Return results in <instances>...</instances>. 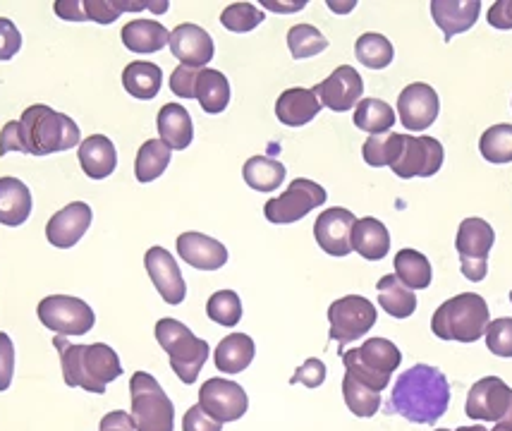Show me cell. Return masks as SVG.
<instances>
[{"instance_id":"obj_1","label":"cell","mask_w":512,"mask_h":431,"mask_svg":"<svg viewBox=\"0 0 512 431\" xmlns=\"http://www.w3.org/2000/svg\"><path fill=\"white\" fill-rule=\"evenodd\" d=\"M82 132L70 115L53 111L46 103H36L22 113L20 120H10L0 132V156L20 151L29 156H51L60 151L79 149Z\"/></svg>"},{"instance_id":"obj_2","label":"cell","mask_w":512,"mask_h":431,"mask_svg":"<svg viewBox=\"0 0 512 431\" xmlns=\"http://www.w3.org/2000/svg\"><path fill=\"white\" fill-rule=\"evenodd\" d=\"M450 384L446 374L431 364H414L395 379L388 412L412 424H436L448 412Z\"/></svg>"},{"instance_id":"obj_3","label":"cell","mask_w":512,"mask_h":431,"mask_svg":"<svg viewBox=\"0 0 512 431\" xmlns=\"http://www.w3.org/2000/svg\"><path fill=\"white\" fill-rule=\"evenodd\" d=\"M53 345L60 355L63 379L70 388H84V391L101 396L111 381L123 376V364L111 345H79L70 343L65 336L53 338Z\"/></svg>"},{"instance_id":"obj_4","label":"cell","mask_w":512,"mask_h":431,"mask_svg":"<svg viewBox=\"0 0 512 431\" xmlns=\"http://www.w3.org/2000/svg\"><path fill=\"white\" fill-rule=\"evenodd\" d=\"M491 314L486 300L477 293H460L443 302L431 317V331L441 341L477 343L486 333Z\"/></svg>"},{"instance_id":"obj_5","label":"cell","mask_w":512,"mask_h":431,"mask_svg":"<svg viewBox=\"0 0 512 431\" xmlns=\"http://www.w3.org/2000/svg\"><path fill=\"white\" fill-rule=\"evenodd\" d=\"M156 341L168 352L170 367L182 384H194L211 355L209 343L194 336L182 321L168 317L156 321Z\"/></svg>"},{"instance_id":"obj_6","label":"cell","mask_w":512,"mask_h":431,"mask_svg":"<svg viewBox=\"0 0 512 431\" xmlns=\"http://www.w3.org/2000/svg\"><path fill=\"white\" fill-rule=\"evenodd\" d=\"M400 362L402 352L388 338H369L359 348L343 350V364L347 374L357 379L359 384L374 388L379 393L386 391L390 376L395 374Z\"/></svg>"},{"instance_id":"obj_7","label":"cell","mask_w":512,"mask_h":431,"mask_svg":"<svg viewBox=\"0 0 512 431\" xmlns=\"http://www.w3.org/2000/svg\"><path fill=\"white\" fill-rule=\"evenodd\" d=\"M132 420L137 431H173L175 405L149 372H134L130 379Z\"/></svg>"},{"instance_id":"obj_8","label":"cell","mask_w":512,"mask_h":431,"mask_svg":"<svg viewBox=\"0 0 512 431\" xmlns=\"http://www.w3.org/2000/svg\"><path fill=\"white\" fill-rule=\"evenodd\" d=\"M443 144L434 137H412L393 132L388 168L402 180L431 178L443 166Z\"/></svg>"},{"instance_id":"obj_9","label":"cell","mask_w":512,"mask_h":431,"mask_svg":"<svg viewBox=\"0 0 512 431\" xmlns=\"http://www.w3.org/2000/svg\"><path fill=\"white\" fill-rule=\"evenodd\" d=\"M493 242H496V233L484 218H465L460 223L455 250L460 254V269L467 281H484L486 273H489V252Z\"/></svg>"},{"instance_id":"obj_10","label":"cell","mask_w":512,"mask_h":431,"mask_svg":"<svg viewBox=\"0 0 512 431\" xmlns=\"http://www.w3.org/2000/svg\"><path fill=\"white\" fill-rule=\"evenodd\" d=\"M36 317L58 336H87L94 329L96 314L87 302L72 295H48L36 307Z\"/></svg>"},{"instance_id":"obj_11","label":"cell","mask_w":512,"mask_h":431,"mask_svg":"<svg viewBox=\"0 0 512 431\" xmlns=\"http://www.w3.org/2000/svg\"><path fill=\"white\" fill-rule=\"evenodd\" d=\"M465 415L512 431V388L498 376H484L469 388Z\"/></svg>"},{"instance_id":"obj_12","label":"cell","mask_w":512,"mask_h":431,"mask_svg":"<svg viewBox=\"0 0 512 431\" xmlns=\"http://www.w3.org/2000/svg\"><path fill=\"white\" fill-rule=\"evenodd\" d=\"M376 307L362 295H345L328 307L331 321V341L340 345V352L347 343H355L376 326Z\"/></svg>"},{"instance_id":"obj_13","label":"cell","mask_w":512,"mask_h":431,"mask_svg":"<svg viewBox=\"0 0 512 431\" xmlns=\"http://www.w3.org/2000/svg\"><path fill=\"white\" fill-rule=\"evenodd\" d=\"M328 194L319 182L297 178L290 182V187L280 197L268 199L264 206L266 221L276 223V226H288V223L302 221L304 216L312 214L321 204H326Z\"/></svg>"},{"instance_id":"obj_14","label":"cell","mask_w":512,"mask_h":431,"mask_svg":"<svg viewBox=\"0 0 512 431\" xmlns=\"http://www.w3.org/2000/svg\"><path fill=\"white\" fill-rule=\"evenodd\" d=\"M199 405L221 424L237 422L247 415L249 396L235 381L213 376L199 388Z\"/></svg>"},{"instance_id":"obj_15","label":"cell","mask_w":512,"mask_h":431,"mask_svg":"<svg viewBox=\"0 0 512 431\" xmlns=\"http://www.w3.org/2000/svg\"><path fill=\"white\" fill-rule=\"evenodd\" d=\"M438 111H441V101L434 87L424 82H414L410 87H405L398 96V115L400 123L407 130L422 132L426 127L436 123Z\"/></svg>"},{"instance_id":"obj_16","label":"cell","mask_w":512,"mask_h":431,"mask_svg":"<svg viewBox=\"0 0 512 431\" xmlns=\"http://www.w3.org/2000/svg\"><path fill=\"white\" fill-rule=\"evenodd\" d=\"M314 91L319 96L321 106L331 108L335 113H345L362 101L364 80L355 68L340 65L321 84H316Z\"/></svg>"},{"instance_id":"obj_17","label":"cell","mask_w":512,"mask_h":431,"mask_svg":"<svg viewBox=\"0 0 512 431\" xmlns=\"http://www.w3.org/2000/svg\"><path fill=\"white\" fill-rule=\"evenodd\" d=\"M144 266L149 273L151 283L158 290V295L168 302V305H180L187 297V283L182 278L178 261L173 259L166 247H151L144 254Z\"/></svg>"},{"instance_id":"obj_18","label":"cell","mask_w":512,"mask_h":431,"mask_svg":"<svg viewBox=\"0 0 512 431\" xmlns=\"http://www.w3.org/2000/svg\"><path fill=\"white\" fill-rule=\"evenodd\" d=\"M357 218L343 206H333L319 214L314 223V238L331 257H347L352 252V228Z\"/></svg>"},{"instance_id":"obj_19","label":"cell","mask_w":512,"mask_h":431,"mask_svg":"<svg viewBox=\"0 0 512 431\" xmlns=\"http://www.w3.org/2000/svg\"><path fill=\"white\" fill-rule=\"evenodd\" d=\"M91 221H94L91 206L87 202H72L51 216V221L46 223V238L58 250H70L87 235Z\"/></svg>"},{"instance_id":"obj_20","label":"cell","mask_w":512,"mask_h":431,"mask_svg":"<svg viewBox=\"0 0 512 431\" xmlns=\"http://www.w3.org/2000/svg\"><path fill=\"white\" fill-rule=\"evenodd\" d=\"M170 53L187 68H206L213 60V39L199 24L185 22L170 32Z\"/></svg>"},{"instance_id":"obj_21","label":"cell","mask_w":512,"mask_h":431,"mask_svg":"<svg viewBox=\"0 0 512 431\" xmlns=\"http://www.w3.org/2000/svg\"><path fill=\"white\" fill-rule=\"evenodd\" d=\"M178 254L197 271H218L228 264V250L223 242L209 238L204 233H182L178 238Z\"/></svg>"},{"instance_id":"obj_22","label":"cell","mask_w":512,"mask_h":431,"mask_svg":"<svg viewBox=\"0 0 512 431\" xmlns=\"http://www.w3.org/2000/svg\"><path fill=\"white\" fill-rule=\"evenodd\" d=\"M479 12V0H434L431 3V17H434L438 29H443L446 41L472 29L479 20Z\"/></svg>"},{"instance_id":"obj_23","label":"cell","mask_w":512,"mask_h":431,"mask_svg":"<svg viewBox=\"0 0 512 431\" xmlns=\"http://www.w3.org/2000/svg\"><path fill=\"white\" fill-rule=\"evenodd\" d=\"M77 156L84 175L91 180L111 178L115 168H118V151H115V144L106 135H91L84 139L79 144Z\"/></svg>"},{"instance_id":"obj_24","label":"cell","mask_w":512,"mask_h":431,"mask_svg":"<svg viewBox=\"0 0 512 431\" xmlns=\"http://www.w3.org/2000/svg\"><path fill=\"white\" fill-rule=\"evenodd\" d=\"M321 101L314 89L292 87L285 89L276 101V118L288 127L309 125L321 113Z\"/></svg>"},{"instance_id":"obj_25","label":"cell","mask_w":512,"mask_h":431,"mask_svg":"<svg viewBox=\"0 0 512 431\" xmlns=\"http://www.w3.org/2000/svg\"><path fill=\"white\" fill-rule=\"evenodd\" d=\"M158 135L170 151H185L194 139L192 115L180 103H166L156 118Z\"/></svg>"},{"instance_id":"obj_26","label":"cell","mask_w":512,"mask_h":431,"mask_svg":"<svg viewBox=\"0 0 512 431\" xmlns=\"http://www.w3.org/2000/svg\"><path fill=\"white\" fill-rule=\"evenodd\" d=\"M32 192L20 178H0V223L17 228L32 216Z\"/></svg>"},{"instance_id":"obj_27","label":"cell","mask_w":512,"mask_h":431,"mask_svg":"<svg viewBox=\"0 0 512 431\" xmlns=\"http://www.w3.org/2000/svg\"><path fill=\"white\" fill-rule=\"evenodd\" d=\"M352 252L369 261L386 259L390 252V233L383 221L374 216L357 218L355 228H352Z\"/></svg>"},{"instance_id":"obj_28","label":"cell","mask_w":512,"mask_h":431,"mask_svg":"<svg viewBox=\"0 0 512 431\" xmlns=\"http://www.w3.org/2000/svg\"><path fill=\"white\" fill-rule=\"evenodd\" d=\"M254 355L256 345L252 336H247V333H230V336H225L218 343L216 352H213V362H216L218 372L240 374L254 362Z\"/></svg>"},{"instance_id":"obj_29","label":"cell","mask_w":512,"mask_h":431,"mask_svg":"<svg viewBox=\"0 0 512 431\" xmlns=\"http://www.w3.org/2000/svg\"><path fill=\"white\" fill-rule=\"evenodd\" d=\"M120 39H123L127 51L132 53H156L166 48L170 32L154 20H134L125 24Z\"/></svg>"},{"instance_id":"obj_30","label":"cell","mask_w":512,"mask_h":431,"mask_svg":"<svg viewBox=\"0 0 512 431\" xmlns=\"http://www.w3.org/2000/svg\"><path fill=\"white\" fill-rule=\"evenodd\" d=\"M163 84V70L156 63L134 60L123 70V87L130 96L139 101L156 99Z\"/></svg>"},{"instance_id":"obj_31","label":"cell","mask_w":512,"mask_h":431,"mask_svg":"<svg viewBox=\"0 0 512 431\" xmlns=\"http://www.w3.org/2000/svg\"><path fill=\"white\" fill-rule=\"evenodd\" d=\"M379 305L386 314H390L393 319H407L412 317L414 309H417V297H414V290L407 288L405 283L400 281L395 273H388L383 276L379 285Z\"/></svg>"},{"instance_id":"obj_32","label":"cell","mask_w":512,"mask_h":431,"mask_svg":"<svg viewBox=\"0 0 512 431\" xmlns=\"http://www.w3.org/2000/svg\"><path fill=\"white\" fill-rule=\"evenodd\" d=\"M197 101L204 108V113L218 115L228 108L230 103V82L223 72L213 70V68H201L197 75Z\"/></svg>"},{"instance_id":"obj_33","label":"cell","mask_w":512,"mask_h":431,"mask_svg":"<svg viewBox=\"0 0 512 431\" xmlns=\"http://www.w3.org/2000/svg\"><path fill=\"white\" fill-rule=\"evenodd\" d=\"M245 182L256 192H273L283 185L285 166L271 156H252L242 168Z\"/></svg>"},{"instance_id":"obj_34","label":"cell","mask_w":512,"mask_h":431,"mask_svg":"<svg viewBox=\"0 0 512 431\" xmlns=\"http://www.w3.org/2000/svg\"><path fill=\"white\" fill-rule=\"evenodd\" d=\"M395 264V276L410 290H426L434 278L429 259L417 250H400L393 259Z\"/></svg>"},{"instance_id":"obj_35","label":"cell","mask_w":512,"mask_h":431,"mask_svg":"<svg viewBox=\"0 0 512 431\" xmlns=\"http://www.w3.org/2000/svg\"><path fill=\"white\" fill-rule=\"evenodd\" d=\"M170 163V149L161 139H149L137 151V161H134V178L137 182H154L166 173Z\"/></svg>"},{"instance_id":"obj_36","label":"cell","mask_w":512,"mask_h":431,"mask_svg":"<svg viewBox=\"0 0 512 431\" xmlns=\"http://www.w3.org/2000/svg\"><path fill=\"white\" fill-rule=\"evenodd\" d=\"M357 130L369 132L371 135H386L390 127L395 125V111L381 99H362L357 103L355 111Z\"/></svg>"},{"instance_id":"obj_37","label":"cell","mask_w":512,"mask_h":431,"mask_svg":"<svg viewBox=\"0 0 512 431\" xmlns=\"http://www.w3.org/2000/svg\"><path fill=\"white\" fill-rule=\"evenodd\" d=\"M355 56L364 68L369 70H383L393 63L395 58V48L383 34H374L367 32L357 39L355 44Z\"/></svg>"},{"instance_id":"obj_38","label":"cell","mask_w":512,"mask_h":431,"mask_svg":"<svg viewBox=\"0 0 512 431\" xmlns=\"http://www.w3.org/2000/svg\"><path fill=\"white\" fill-rule=\"evenodd\" d=\"M343 398L345 405L355 417H374L381 408V393L374 388L359 384L350 374L343 379Z\"/></svg>"},{"instance_id":"obj_39","label":"cell","mask_w":512,"mask_h":431,"mask_svg":"<svg viewBox=\"0 0 512 431\" xmlns=\"http://www.w3.org/2000/svg\"><path fill=\"white\" fill-rule=\"evenodd\" d=\"M479 151L489 163H512V125H493L479 139Z\"/></svg>"},{"instance_id":"obj_40","label":"cell","mask_w":512,"mask_h":431,"mask_svg":"<svg viewBox=\"0 0 512 431\" xmlns=\"http://www.w3.org/2000/svg\"><path fill=\"white\" fill-rule=\"evenodd\" d=\"M288 48L295 60H307L326 51L328 39L312 24H295L288 32Z\"/></svg>"},{"instance_id":"obj_41","label":"cell","mask_w":512,"mask_h":431,"mask_svg":"<svg viewBox=\"0 0 512 431\" xmlns=\"http://www.w3.org/2000/svg\"><path fill=\"white\" fill-rule=\"evenodd\" d=\"M206 314H209V319L216 321V324L233 329V326L240 324L242 319L240 295H237L235 290H218V293H213L209 297V302H206Z\"/></svg>"},{"instance_id":"obj_42","label":"cell","mask_w":512,"mask_h":431,"mask_svg":"<svg viewBox=\"0 0 512 431\" xmlns=\"http://www.w3.org/2000/svg\"><path fill=\"white\" fill-rule=\"evenodd\" d=\"M264 22V10L252 3H233L221 12V24L228 32L247 34Z\"/></svg>"},{"instance_id":"obj_43","label":"cell","mask_w":512,"mask_h":431,"mask_svg":"<svg viewBox=\"0 0 512 431\" xmlns=\"http://www.w3.org/2000/svg\"><path fill=\"white\" fill-rule=\"evenodd\" d=\"M486 348L498 357H512V319H496L486 326Z\"/></svg>"},{"instance_id":"obj_44","label":"cell","mask_w":512,"mask_h":431,"mask_svg":"<svg viewBox=\"0 0 512 431\" xmlns=\"http://www.w3.org/2000/svg\"><path fill=\"white\" fill-rule=\"evenodd\" d=\"M84 15L91 22L113 24L125 12V0H82Z\"/></svg>"},{"instance_id":"obj_45","label":"cell","mask_w":512,"mask_h":431,"mask_svg":"<svg viewBox=\"0 0 512 431\" xmlns=\"http://www.w3.org/2000/svg\"><path fill=\"white\" fill-rule=\"evenodd\" d=\"M326 364H323L319 357H309L307 362L302 364V367H297V372L292 374L290 384L297 386H307V388H319L323 381H326Z\"/></svg>"},{"instance_id":"obj_46","label":"cell","mask_w":512,"mask_h":431,"mask_svg":"<svg viewBox=\"0 0 512 431\" xmlns=\"http://www.w3.org/2000/svg\"><path fill=\"white\" fill-rule=\"evenodd\" d=\"M22 48V34L15 27V22L8 17H0V63L12 60Z\"/></svg>"},{"instance_id":"obj_47","label":"cell","mask_w":512,"mask_h":431,"mask_svg":"<svg viewBox=\"0 0 512 431\" xmlns=\"http://www.w3.org/2000/svg\"><path fill=\"white\" fill-rule=\"evenodd\" d=\"M197 68H187V65H180V68L173 70L170 75V91L180 99H197L194 89H197Z\"/></svg>"},{"instance_id":"obj_48","label":"cell","mask_w":512,"mask_h":431,"mask_svg":"<svg viewBox=\"0 0 512 431\" xmlns=\"http://www.w3.org/2000/svg\"><path fill=\"white\" fill-rule=\"evenodd\" d=\"M15 376V343L8 333L0 331V393L8 391Z\"/></svg>"},{"instance_id":"obj_49","label":"cell","mask_w":512,"mask_h":431,"mask_svg":"<svg viewBox=\"0 0 512 431\" xmlns=\"http://www.w3.org/2000/svg\"><path fill=\"white\" fill-rule=\"evenodd\" d=\"M223 424L206 412L201 405H192L190 410L185 412V420H182V431H221Z\"/></svg>"},{"instance_id":"obj_50","label":"cell","mask_w":512,"mask_h":431,"mask_svg":"<svg viewBox=\"0 0 512 431\" xmlns=\"http://www.w3.org/2000/svg\"><path fill=\"white\" fill-rule=\"evenodd\" d=\"M486 20L493 29H501V32H510L512 29V0H498L491 5Z\"/></svg>"},{"instance_id":"obj_51","label":"cell","mask_w":512,"mask_h":431,"mask_svg":"<svg viewBox=\"0 0 512 431\" xmlns=\"http://www.w3.org/2000/svg\"><path fill=\"white\" fill-rule=\"evenodd\" d=\"M53 10H56V15L60 17V20L87 22L82 0H56V3H53Z\"/></svg>"},{"instance_id":"obj_52","label":"cell","mask_w":512,"mask_h":431,"mask_svg":"<svg viewBox=\"0 0 512 431\" xmlns=\"http://www.w3.org/2000/svg\"><path fill=\"white\" fill-rule=\"evenodd\" d=\"M99 431H137V427H134V420H132L130 412L113 410L103 417L99 424Z\"/></svg>"},{"instance_id":"obj_53","label":"cell","mask_w":512,"mask_h":431,"mask_svg":"<svg viewBox=\"0 0 512 431\" xmlns=\"http://www.w3.org/2000/svg\"><path fill=\"white\" fill-rule=\"evenodd\" d=\"M307 5V0H295V3H276V0H264V8L273 12H297Z\"/></svg>"},{"instance_id":"obj_54","label":"cell","mask_w":512,"mask_h":431,"mask_svg":"<svg viewBox=\"0 0 512 431\" xmlns=\"http://www.w3.org/2000/svg\"><path fill=\"white\" fill-rule=\"evenodd\" d=\"M455 431H489V429L481 427V424H474V427H460V429H455Z\"/></svg>"},{"instance_id":"obj_55","label":"cell","mask_w":512,"mask_h":431,"mask_svg":"<svg viewBox=\"0 0 512 431\" xmlns=\"http://www.w3.org/2000/svg\"><path fill=\"white\" fill-rule=\"evenodd\" d=\"M491 431H505V429H501V427H493Z\"/></svg>"},{"instance_id":"obj_56","label":"cell","mask_w":512,"mask_h":431,"mask_svg":"<svg viewBox=\"0 0 512 431\" xmlns=\"http://www.w3.org/2000/svg\"><path fill=\"white\" fill-rule=\"evenodd\" d=\"M436 431H450V429H436Z\"/></svg>"},{"instance_id":"obj_57","label":"cell","mask_w":512,"mask_h":431,"mask_svg":"<svg viewBox=\"0 0 512 431\" xmlns=\"http://www.w3.org/2000/svg\"><path fill=\"white\" fill-rule=\"evenodd\" d=\"M510 302H512V290H510Z\"/></svg>"}]
</instances>
